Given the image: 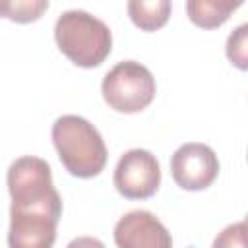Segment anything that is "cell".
I'll list each match as a JSON object with an SVG mask.
<instances>
[{
    "label": "cell",
    "mask_w": 248,
    "mask_h": 248,
    "mask_svg": "<svg viewBox=\"0 0 248 248\" xmlns=\"http://www.w3.org/2000/svg\"><path fill=\"white\" fill-rule=\"evenodd\" d=\"M52 143L72 176L93 178L107 165V145L99 130L83 116L62 114L52 124Z\"/></svg>",
    "instance_id": "cell-1"
},
{
    "label": "cell",
    "mask_w": 248,
    "mask_h": 248,
    "mask_svg": "<svg viewBox=\"0 0 248 248\" xmlns=\"http://www.w3.org/2000/svg\"><path fill=\"white\" fill-rule=\"evenodd\" d=\"M54 39L60 52L79 68H97L112 48L108 25L85 10H66L54 25Z\"/></svg>",
    "instance_id": "cell-2"
},
{
    "label": "cell",
    "mask_w": 248,
    "mask_h": 248,
    "mask_svg": "<svg viewBox=\"0 0 248 248\" xmlns=\"http://www.w3.org/2000/svg\"><path fill=\"white\" fill-rule=\"evenodd\" d=\"M14 209H43L62 215V200L52 184L50 165L33 155L16 159L6 174Z\"/></svg>",
    "instance_id": "cell-3"
},
{
    "label": "cell",
    "mask_w": 248,
    "mask_h": 248,
    "mask_svg": "<svg viewBox=\"0 0 248 248\" xmlns=\"http://www.w3.org/2000/svg\"><path fill=\"white\" fill-rule=\"evenodd\" d=\"M101 93L112 110L134 114L151 105L157 83L147 66L136 60H122L103 78Z\"/></svg>",
    "instance_id": "cell-4"
},
{
    "label": "cell",
    "mask_w": 248,
    "mask_h": 248,
    "mask_svg": "<svg viewBox=\"0 0 248 248\" xmlns=\"http://www.w3.org/2000/svg\"><path fill=\"white\" fill-rule=\"evenodd\" d=\"M161 184V165L147 149L126 151L114 169V186L128 200L151 198Z\"/></svg>",
    "instance_id": "cell-5"
},
{
    "label": "cell",
    "mask_w": 248,
    "mask_h": 248,
    "mask_svg": "<svg viewBox=\"0 0 248 248\" xmlns=\"http://www.w3.org/2000/svg\"><path fill=\"white\" fill-rule=\"evenodd\" d=\"M170 174L182 190L200 192L215 182L219 174V159L209 145L190 141L172 153Z\"/></svg>",
    "instance_id": "cell-6"
},
{
    "label": "cell",
    "mask_w": 248,
    "mask_h": 248,
    "mask_svg": "<svg viewBox=\"0 0 248 248\" xmlns=\"http://www.w3.org/2000/svg\"><path fill=\"white\" fill-rule=\"evenodd\" d=\"M60 215L43 209L10 207V248H52Z\"/></svg>",
    "instance_id": "cell-7"
},
{
    "label": "cell",
    "mask_w": 248,
    "mask_h": 248,
    "mask_svg": "<svg viewBox=\"0 0 248 248\" xmlns=\"http://www.w3.org/2000/svg\"><path fill=\"white\" fill-rule=\"evenodd\" d=\"M112 236L118 248H172L167 227L145 209H132L122 215Z\"/></svg>",
    "instance_id": "cell-8"
},
{
    "label": "cell",
    "mask_w": 248,
    "mask_h": 248,
    "mask_svg": "<svg viewBox=\"0 0 248 248\" xmlns=\"http://www.w3.org/2000/svg\"><path fill=\"white\" fill-rule=\"evenodd\" d=\"M242 0H190L186 2V14L190 21L203 29H215L223 25L229 16L240 8Z\"/></svg>",
    "instance_id": "cell-9"
},
{
    "label": "cell",
    "mask_w": 248,
    "mask_h": 248,
    "mask_svg": "<svg viewBox=\"0 0 248 248\" xmlns=\"http://www.w3.org/2000/svg\"><path fill=\"white\" fill-rule=\"evenodd\" d=\"M126 10L136 27L141 31H155L169 21L172 6L169 0H130Z\"/></svg>",
    "instance_id": "cell-10"
},
{
    "label": "cell",
    "mask_w": 248,
    "mask_h": 248,
    "mask_svg": "<svg viewBox=\"0 0 248 248\" xmlns=\"http://www.w3.org/2000/svg\"><path fill=\"white\" fill-rule=\"evenodd\" d=\"M46 8V0H0V17H8L16 23H31L37 21Z\"/></svg>",
    "instance_id": "cell-11"
},
{
    "label": "cell",
    "mask_w": 248,
    "mask_h": 248,
    "mask_svg": "<svg viewBox=\"0 0 248 248\" xmlns=\"http://www.w3.org/2000/svg\"><path fill=\"white\" fill-rule=\"evenodd\" d=\"M227 58L238 70L248 68V23H240L227 39Z\"/></svg>",
    "instance_id": "cell-12"
},
{
    "label": "cell",
    "mask_w": 248,
    "mask_h": 248,
    "mask_svg": "<svg viewBox=\"0 0 248 248\" xmlns=\"http://www.w3.org/2000/svg\"><path fill=\"white\" fill-rule=\"evenodd\" d=\"M211 248H246V223L236 221L227 225L215 236Z\"/></svg>",
    "instance_id": "cell-13"
},
{
    "label": "cell",
    "mask_w": 248,
    "mask_h": 248,
    "mask_svg": "<svg viewBox=\"0 0 248 248\" xmlns=\"http://www.w3.org/2000/svg\"><path fill=\"white\" fill-rule=\"evenodd\" d=\"M66 248H105V244L95 236H78L70 240Z\"/></svg>",
    "instance_id": "cell-14"
}]
</instances>
